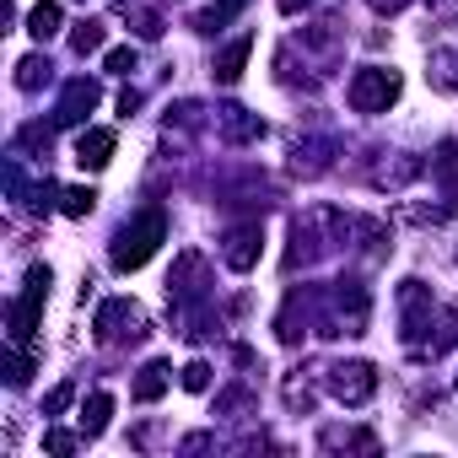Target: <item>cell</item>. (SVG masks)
<instances>
[{
    "mask_svg": "<svg viewBox=\"0 0 458 458\" xmlns=\"http://www.w3.org/2000/svg\"><path fill=\"white\" fill-rule=\"evenodd\" d=\"M60 28H65V12H60V0H38V6L28 12V33H33L38 44H49Z\"/></svg>",
    "mask_w": 458,
    "mask_h": 458,
    "instance_id": "obj_12",
    "label": "cell"
},
{
    "mask_svg": "<svg viewBox=\"0 0 458 458\" xmlns=\"http://www.w3.org/2000/svg\"><path fill=\"white\" fill-rule=\"evenodd\" d=\"M44 447L65 458V453H76V437H71V431H44Z\"/></svg>",
    "mask_w": 458,
    "mask_h": 458,
    "instance_id": "obj_23",
    "label": "cell"
},
{
    "mask_svg": "<svg viewBox=\"0 0 458 458\" xmlns=\"http://www.w3.org/2000/svg\"><path fill=\"white\" fill-rule=\"evenodd\" d=\"M216 12H221V17H238V12H243V0H216Z\"/></svg>",
    "mask_w": 458,
    "mask_h": 458,
    "instance_id": "obj_27",
    "label": "cell"
},
{
    "mask_svg": "<svg viewBox=\"0 0 458 458\" xmlns=\"http://www.w3.org/2000/svg\"><path fill=\"white\" fill-rule=\"evenodd\" d=\"M167 383H173V367H167V361H146L140 377L130 383V394H135V404H157V399L167 394Z\"/></svg>",
    "mask_w": 458,
    "mask_h": 458,
    "instance_id": "obj_10",
    "label": "cell"
},
{
    "mask_svg": "<svg viewBox=\"0 0 458 458\" xmlns=\"http://www.w3.org/2000/svg\"><path fill=\"white\" fill-rule=\"evenodd\" d=\"M92 329H98V345H108V351L140 345V340H146V308L130 302V297H108V302L98 308Z\"/></svg>",
    "mask_w": 458,
    "mask_h": 458,
    "instance_id": "obj_2",
    "label": "cell"
},
{
    "mask_svg": "<svg viewBox=\"0 0 458 458\" xmlns=\"http://www.w3.org/2000/svg\"><path fill=\"white\" fill-rule=\"evenodd\" d=\"M108 71L114 76H130L135 71V49H108Z\"/></svg>",
    "mask_w": 458,
    "mask_h": 458,
    "instance_id": "obj_22",
    "label": "cell"
},
{
    "mask_svg": "<svg viewBox=\"0 0 458 458\" xmlns=\"http://www.w3.org/2000/svg\"><path fill=\"white\" fill-rule=\"evenodd\" d=\"M44 81H49V60H44V55H28V60L17 65V87H22V92H38Z\"/></svg>",
    "mask_w": 458,
    "mask_h": 458,
    "instance_id": "obj_16",
    "label": "cell"
},
{
    "mask_svg": "<svg viewBox=\"0 0 458 458\" xmlns=\"http://www.w3.org/2000/svg\"><path fill=\"white\" fill-rule=\"evenodd\" d=\"M216 130L221 140H265V119L249 108H216Z\"/></svg>",
    "mask_w": 458,
    "mask_h": 458,
    "instance_id": "obj_8",
    "label": "cell"
},
{
    "mask_svg": "<svg viewBox=\"0 0 458 458\" xmlns=\"http://www.w3.org/2000/svg\"><path fill=\"white\" fill-rule=\"evenodd\" d=\"M114 146H119V135L114 130H81V140H76V162L81 167H108L114 162Z\"/></svg>",
    "mask_w": 458,
    "mask_h": 458,
    "instance_id": "obj_9",
    "label": "cell"
},
{
    "mask_svg": "<svg viewBox=\"0 0 458 458\" xmlns=\"http://www.w3.org/2000/svg\"><path fill=\"white\" fill-rule=\"evenodd\" d=\"M108 415H114V394H92V399L81 404V442L103 437V431H108Z\"/></svg>",
    "mask_w": 458,
    "mask_h": 458,
    "instance_id": "obj_13",
    "label": "cell"
},
{
    "mask_svg": "<svg viewBox=\"0 0 458 458\" xmlns=\"http://www.w3.org/2000/svg\"><path fill=\"white\" fill-rule=\"evenodd\" d=\"M98 103H103V87L92 76H76V81H65V92L55 103V124H81Z\"/></svg>",
    "mask_w": 458,
    "mask_h": 458,
    "instance_id": "obj_7",
    "label": "cell"
},
{
    "mask_svg": "<svg viewBox=\"0 0 458 458\" xmlns=\"http://www.w3.org/2000/svg\"><path fill=\"white\" fill-rule=\"evenodd\" d=\"M103 38H108V33H103V22H76L71 49H76V55H98V49H103Z\"/></svg>",
    "mask_w": 458,
    "mask_h": 458,
    "instance_id": "obj_17",
    "label": "cell"
},
{
    "mask_svg": "<svg viewBox=\"0 0 458 458\" xmlns=\"http://www.w3.org/2000/svg\"><path fill=\"white\" fill-rule=\"evenodd\" d=\"M92 205H98L92 189H60V210L65 216H92Z\"/></svg>",
    "mask_w": 458,
    "mask_h": 458,
    "instance_id": "obj_19",
    "label": "cell"
},
{
    "mask_svg": "<svg viewBox=\"0 0 458 458\" xmlns=\"http://www.w3.org/2000/svg\"><path fill=\"white\" fill-rule=\"evenodd\" d=\"M329 151H335V140H297V151H292V167L297 173H324L329 167Z\"/></svg>",
    "mask_w": 458,
    "mask_h": 458,
    "instance_id": "obj_14",
    "label": "cell"
},
{
    "mask_svg": "<svg viewBox=\"0 0 458 458\" xmlns=\"http://www.w3.org/2000/svg\"><path fill=\"white\" fill-rule=\"evenodd\" d=\"M308 6H313V0H281V12H286V17H297V12H308Z\"/></svg>",
    "mask_w": 458,
    "mask_h": 458,
    "instance_id": "obj_28",
    "label": "cell"
},
{
    "mask_svg": "<svg viewBox=\"0 0 458 458\" xmlns=\"http://www.w3.org/2000/svg\"><path fill=\"white\" fill-rule=\"evenodd\" d=\"M324 383H329V394L340 399V404H367L372 394H377V367L372 361H335L329 372H324Z\"/></svg>",
    "mask_w": 458,
    "mask_h": 458,
    "instance_id": "obj_5",
    "label": "cell"
},
{
    "mask_svg": "<svg viewBox=\"0 0 458 458\" xmlns=\"http://www.w3.org/2000/svg\"><path fill=\"white\" fill-rule=\"evenodd\" d=\"M71 394H76V388H71V383H60V388H55V394L44 399V415H60V410L71 404Z\"/></svg>",
    "mask_w": 458,
    "mask_h": 458,
    "instance_id": "obj_24",
    "label": "cell"
},
{
    "mask_svg": "<svg viewBox=\"0 0 458 458\" xmlns=\"http://www.w3.org/2000/svg\"><path fill=\"white\" fill-rule=\"evenodd\" d=\"M259 254H265V233H259V221H249V226H233V233H226V243H221V259H226V270H238V276H249V270L259 265Z\"/></svg>",
    "mask_w": 458,
    "mask_h": 458,
    "instance_id": "obj_6",
    "label": "cell"
},
{
    "mask_svg": "<svg viewBox=\"0 0 458 458\" xmlns=\"http://www.w3.org/2000/svg\"><path fill=\"white\" fill-rule=\"evenodd\" d=\"M167 238V216L151 205V210H140L130 226H124V233L114 238V270L119 276H130V270H140L151 254H157V243Z\"/></svg>",
    "mask_w": 458,
    "mask_h": 458,
    "instance_id": "obj_1",
    "label": "cell"
},
{
    "mask_svg": "<svg viewBox=\"0 0 458 458\" xmlns=\"http://www.w3.org/2000/svg\"><path fill=\"white\" fill-rule=\"evenodd\" d=\"M399 87H404V81H399L394 65H361V71L351 76V92H345V98H351L356 114H383V108L399 98Z\"/></svg>",
    "mask_w": 458,
    "mask_h": 458,
    "instance_id": "obj_3",
    "label": "cell"
},
{
    "mask_svg": "<svg viewBox=\"0 0 458 458\" xmlns=\"http://www.w3.org/2000/svg\"><path fill=\"white\" fill-rule=\"evenodd\" d=\"M44 297H49V265H33L22 297L12 302V345H28V340H33L38 313H44Z\"/></svg>",
    "mask_w": 458,
    "mask_h": 458,
    "instance_id": "obj_4",
    "label": "cell"
},
{
    "mask_svg": "<svg viewBox=\"0 0 458 458\" xmlns=\"http://www.w3.org/2000/svg\"><path fill=\"white\" fill-rule=\"evenodd\" d=\"M28 377H33V356L17 345V351H12V361H6V383H12V388H28Z\"/></svg>",
    "mask_w": 458,
    "mask_h": 458,
    "instance_id": "obj_20",
    "label": "cell"
},
{
    "mask_svg": "<svg viewBox=\"0 0 458 458\" xmlns=\"http://www.w3.org/2000/svg\"><path fill=\"white\" fill-rule=\"evenodd\" d=\"M431 87L437 92H458V55L453 49H431Z\"/></svg>",
    "mask_w": 458,
    "mask_h": 458,
    "instance_id": "obj_15",
    "label": "cell"
},
{
    "mask_svg": "<svg viewBox=\"0 0 458 458\" xmlns=\"http://www.w3.org/2000/svg\"><path fill=\"white\" fill-rule=\"evenodd\" d=\"M183 388H189V394H205V388H210V367H205V361H189V367H183Z\"/></svg>",
    "mask_w": 458,
    "mask_h": 458,
    "instance_id": "obj_21",
    "label": "cell"
},
{
    "mask_svg": "<svg viewBox=\"0 0 458 458\" xmlns=\"http://www.w3.org/2000/svg\"><path fill=\"white\" fill-rule=\"evenodd\" d=\"M367 6H372V12H383V17H394V12H404V6H410V0H367Z\"/></svg>",
    "mask_w": 458,
    "mask_h": 458,
    "instance_id": "obj_25",
    "label": "cell"
},
{
    "mask_svg": "<svg viewBox=\"0 0 458 458\" xmlns=\"http://www.w3.org/2000/svg\"><path fill=\"white\" fill-rule=\"evenodd\" d=\"M415 173H420V162H415V157H399V162H383V167H377V183H394V189H399V183H410Z\"/></svg>",
    "mask_w": 458,
    "mask_h": 458,
    "instance_id": "obj_18",
    "label": "cell"
},
{
    "mask_svg": "<svg viewBox=\"0 0 458 458\" xmlns=\"http://www.w3.org/2000/svg\"><path fill=\"white\" fill-rule=\"evenodd\" d=\"M249 55H254V38H249V33H243V38H233V44L221 49V60H216V81H226V87H233V81L243 76Z\"/></svg>",
    "mask_w": 458,
    "mask_h": 458,
    "instance_id": "obj_11",
    "label": "cell"
},
{
    "mask_svg": "<svg viewBox=\"0 0 458 458\" xmlns=\"http://www.w3.org/2000/svg\"><path fill=\"white\" fill-rule=\"evenodd\" d=\"M119 108H124V114H135V108H140V92H135V87H124V92H119Z\"/></svg>",
    "mask_w": 458,
    "mask_h": 458,
    "instance_id": "obj_26",
    "label": "cell"
}]
</instances>
